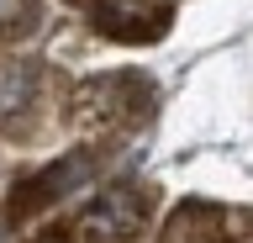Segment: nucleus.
Masks as SVG:
<instances>
[{"label": "nucleus", "mask_w": 253, "mask_h": 243, "mask_svg": "<svg viewBox=\"0 0 253 243\" xmlns=\"http://www.w3.org/2000/svg\"><path fill=\"white\" fill-rule=\"evenodd\" d=\"M95 27L106 37H122V43H153L169 27V11L142 5V0H100L95 5Z\"/></svg>", "instance_id": "f257e3e1"}, {"label": "nucleus", "mask_w": 253, "mask_h": 243, "mask_svg": "<svg viewBox=\"0 0 253 243\" xmlns=\"http://www.w3.org/2000/svg\"><path fill=\"white\" fill-rule=\"evenodd\" d=\"M137 201L132 195H106V201H95L90 211H84V238L90 243H126L132 238V227H137Z\"/></svg>", "instance_id": "f03ea898"}, {"label": "nucleus", "mask_w": 253, "mask_h": 243, "mask_svg": "<svg viewBox=\"0 0 253 243\" xmlns=\"http://www.w3.org/2000/svg\"><path fill=\"white\" fill-rule=\"evenodd\" d=\"M32 16H37V0H0V27H5V32L27 27Z\"/></svg>", "instance_id": "7ed1b4c3"}]
</instances>
